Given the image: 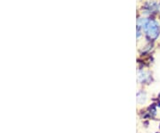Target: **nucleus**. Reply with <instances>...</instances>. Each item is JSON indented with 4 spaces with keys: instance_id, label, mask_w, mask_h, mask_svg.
<instances>
[{
    "instance_id": "f257e3e1",
    "label": "nucleus",
    "mask_w": 160,
    "mask_h": 133,
    "mask_svg": "<svg viewBox=\"0 0 160 133\" xmlns=\"http://www.w3.org/2000/svg\"><path fill=\"white\" fill-rule=\"evenodd\" d=\"M138 27L144 30L150 40H156L160 35V23L157 20L141 18L138 22Z\"/></svg>"
},
{
    "instance_id": "20e7f679",
    "label": "nucleus",
    "mask_w": 160,
    "mask_h": 133,
    "mask_svg": "<svg viewBox=\"0 0 160 133\" xmlns=\"http://www.w3.org/2000/svg\"><path fill=\"white\" fill-rule=\"evenodd\" d=\"M159 107H160V105H159Z\"/></svg>"
},
{
    "instance_id": "7ed1b4c3",
    "label": "nucleus",
    "mask_w": 160,
    "mask_h": 133,
    "mask_svg": "<svg viewBox=\"0 0 160 133\" xmlns=\"http://www.w3.org/2000/svg\"><path fill=\"white\" fill-rule=\"evenodd\" d=\"M154 133H158V132H154Z\"/></svg>"
},
{
    "instance_id": "f03ea898",
    "label": "nucleus",
    "mask_w": 160,
    "mask_h": 133,
    "mask_svg": "<svg viewBox=\"0 0 160 133\" xmlns=\"http://www.w3.org/2000/svg\"><path fill=\"white\" fill-rule=\"evenodd\" d=\"M150 79V73L147 72H140L138 74V80L140 82H147Z\"/></svg>"
}]
</instances>
